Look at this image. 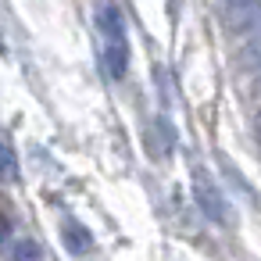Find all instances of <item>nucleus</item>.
<instances>
[{
	"label": "nucleus",
	"mask_w": 261,
	"mask_h": 261,
	"mask_svg": "<svg viewBox=\"0 0 261 261\" xmlns=\"http://www.w3.org/2000/svg\"><path fill=\"white\" fill-rule=\"evenodd\" d=\"M11 261H40V247L33 240H18L11 247Z\"/></svg>",
	"instance_id": "5"
},
{
	"label": "nucleus",
	"mask_w": 261,
	"mask_h": 261,
	"mask_svg": "<svg viewBox=\"0 0 261 261\" xmlns=\"http://www.w3.org/2000/svg\"><path fill=\"white\" fill-rule=\"evenodd\" d=\"M97 22L104 33V50H108V68L111 75H125L129 65V43H125V29H122V15L115 4H100L97 8Z\"/></svg>",
	"instance_id": "1"
},
{
	"label": "nucleus",
	"mask_w": 261,
	"mask_h": 261,
	"mask_svg": "<svg viewBox=\"0 0 261 261\" xmlns=\"http://www.w3.org/2000/svg\"><path fill=\"white\" fill-rule=\"evenodd\" d=\"M254 129H257V136H261V111H257V122H254Z\"/></svg>",
	"instance_id": "7"
},
{
	"label": "nucleus",
	"mask_w": 261,
	"mask_h": 261,
	"mask_svg": "<svg viewBox=\"0 0 261 261\" xmlns=\"http://www.w3.org/2000/svg\"><path fill=\"white\" fill-rule=\"evenodd\" d=\"M193 186H197V200H200L204 215H211L215 222H229L225 200H222V193L215 190V182H211V179H207L204 172H197V175H193Z\"/></svg>",
	"instance_id": "2"
},
{
	"label": "nucleus",
	"mask_w": 261,
	"mask_h": 261,
	"mask_svg": "<svg viewBox=\"0 0 261 261\" xmlns=\"http://www.w3.org/2000/svg\"><path fill=\"white\" fill-rule=\"evenodd\" d=\"M65 243H68V250L86 254L90 250V232L83 225H75V222H65Z\"/></svg>",
	"instance_id": "4"
},
{
	"label": "nucleus",
	"mask_w": 261,
	"mask_h": 261,
	"mask_svg": "<svg viewBox=\"0 0 261 261\" xmlns=\"http://www.w3.org/2000/svg\"><path fill=\"white\" fill-rule=\"evenodd\" d=\"M0 179L4 182L18 179V154H15V147L8 140H0Z\"/></svg>",
	"instance_id": "3"
},
{
	"label": "nucleus",
	"mask_w": 261,
	"mask_h": 261,
	"mask_svg": "<svg viewBox=\"0 0 261 261\" xmlns=\"http://www.w3.org/2000/svg\"><path fill=\"white\" fill-rule=\"evenodd\" d=\"M8 240H11V222H8V215L0 211V250L8 247Z\"/></svg>",
	"instance_id": "6"
}]
</instances>
